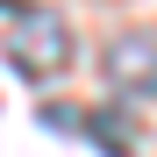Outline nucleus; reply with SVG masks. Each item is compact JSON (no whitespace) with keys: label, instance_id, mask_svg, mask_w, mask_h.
Returning <instances> with one entry per match:
<instances>
[{"label":"nucleus","instance_id":"f257e3e1","mask_svg":"<svg viewBox=\"0 0 157 157\" xmlns=\"http://www.w3.org/2000/svg\"><path fill=\"white\" fill-rule=\"evenodd\" d=\"M7 64L29 78V86L64 78V71H71V21H64L57 7H29V14H14V29H7Z\"/></svg>","mask_w":157,"mask_h":157},{"label":"nucleus","instance_id":"f03ea898","mask_svg":"<svg viewBox=\"0 0 157 157\" xmlns=\"http://www.w3.org/2000/svg\"><path fill=\"white\" fill-rule=\"evenodd\" d=\"M107 86L121 100H157V36H121L107 50Z\"/></svg>","mask_w":157,"mask_h":157},{"label":"nucleus","instance_id":"7ed1b4c3","mask_svg":"<svg viewBox=\"0 0 157 157\" xmlns=\"http://www.w3.org/2000/svg\"><path fill=\"white\" fill-rule=\"evenodd\" d=\"M121 114H78V128H86V136H100V150L107 157H136V136H128V128H114Z\"/></svg>","mask_w":157,"mask_h":157}]
</instances>
